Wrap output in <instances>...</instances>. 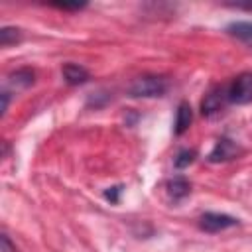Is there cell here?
<instances>
[{
    "instance_id": "6da1fadb",
    "label": "cell",
    "mask_w": 252,
    "mask_h": 252,
    "mask_svg": "<svg viewBox=\"0 0 252 252\" xmlns=\"http://www.w3.org/2000/svg\"><path fill=\"white\" fill-rule=\"evenodd\" d=\"M167 91V81L158 75H142L134 79L128 85V94L136 98H152V96H161Z\"/></svg>"
},
{
    "instance_id": "7a4b0ae2",
    "label": "cell",
    "mask_w": 252,
    "mask_h": 252,
    "mask_svg": "<svg viewBox=\"0 0 252 252\" xmlns=\"http://www.w3.org/2000/svg\"><path fill=\"white\" fill-rule=\"evenodd\" d=\"M226 94H228V100L236 104L252 102V73L238 75L226 89Z\"/></svg>"
},
{
    "instance_id": "3957f363",
    "label": "cell",
    "mask_w": 252,
    "mask_h": 252,
    "mask_svg": "<svg viewBox=\"0 0 252 252\" xmlns=\"http://www.w3.org/2000/svg\"><path fill=\"white\" fill-rule=\"evenodd\" d=\"M199 224L207 232H220V230H226V228L236 226L238 220L234 217H228V215H222V213H205L201 217V222Z\"/></svg>"
},
{
    "instance_id": "277c9868",
    "label": "cell",
    "mask_w": 252,
    "mask_h": 252,
    "mask_svg": "<svg viewBox=\"0 0 252 252\" xmlns=\"http://www.w3.org/2000/svg\"><path fill=\"white\" fill-rule=\"evenodd\" d=\"M238 156V146L228 140V138H222L217 142V146L213 148V152L209 154V161L217 163V161H226V159H232Z\"/></svg>"
},
{
    "instance_id": "5b68a950",
    "label": "cell",
    "mask_w": 252,
    "mask_h": 252,
    "mask_svg": "<svg viewBox=\"0 0 252 252\" xmlns=\"http://www.w3.org/2000/svg\"><path fill=\"white\" fill-rule=\"evenodd\" d=\"M224 98H228L226 91H220V89L211 91L209 94H205V98H203V102H201V112L207 114V116L213 114V112H219Z\"/></svg>"
},
{
    "instance_id": "8992f818",
    "label": "cell",
    "mask_w": 252,
    "mask_h": 252,
    "mask_svg": "<svg viewBox=\"0 0 252 252\" xmlns=\"http://www.w3.org/2000/svg\"><path fill=\"white\" fill-rule=\"evenodd\" d=\"M61 73H63V79L69 85H83V83L89 81V71L85 67L77 65V63H65Z\"/></svg>"
},
{
    "instance_id": "52a82bcc",
    "label": "cell",
    "mask_w": 252,
    "mask_h": 252,
    "mask_svg": "<svg viewBox=\"0 0 252 252\" xmlns=\"http://www.w3.org/2000/svg\"><path fill=\"white\" fill-rule=\"evenodd\" d=\"M193 120V112H191V106L187 102H181L177 106V116H175V134H183L189 124Z\"/></svg>"
},
{
    "instance_id": "ba28073f",
    "label": "cell",
    "mask_w": 252,
    "mask_h": 252,
    "mask_svg": "<svg viewBox=\"0 0 252 252\" xmlns=\"http://www.w3.org/2000/svg\"><path fill=\"white\" fill-rule=\"evenodd\" d=\"M189 181L185 177H173L169 183H167V193L173 201H179L183 199L185 195H189Z\"/></svg>"
},
{
    "instance_id": "9c48e42d",
    "label": "cell",
    "mask_w": 252,
    "mask_h": 252,
    "mask_svg": "<svg viewBox=\"0 0 252 252\" xmlns=\"http://www.w3.org/2000/svg\"><path fill=\"white\" fill-rule=\"evenodd\" d=\"M10 83L16 85V89H26L33 83V71L30 69H18L12 77H10Z\"/></svg>"
},
{
    "instance_id": "30bf717a",
    "label": "cell",
    "mask_w": 252,
    "mask_h": 252,
    "mask_svg": "<svg viewBox=\"0 0 252 252\" xmlns=\"http://www.w3.org/2000/svg\"><path fill=\"white\" fill-rule=\"evenodd\" d=\"M226 30L230 35H236L240 39H252V22H234Z\"/></svg>"
},
{
    "instance_id": "8fae6325",
    "label": "cell",
    "mask_w": 252,
    "mask_h": 252,
    "mask_svg": "<svg viewBox=\"0 0 252 252\" xmlns=\"http://www.w3.org/2000/svg\"><path fill=\"white\" fill-rule=\"evenodd\" d=\"M22 39V32L18 28H2L0 30V45L8 47L12 43H18Z\"/></svg>"
},
{
    "instance_id": "7c38bea8",
    "label": "cell",
    "mask_w": 252,
    "mask_h": 252,
    "mask_svg": "<svg viewBox=\"0 0 252 252\" xmlns=\"http://www.w3.org/2000/svg\"><path fill=\"white\" fill-rule=\"evenodd\" d=\"M195 156H197V152H195V150H181V152L177 154V158H175V167H177V169L187 167L189 163H193Z\"/></svg>"
},
{
    "instance_id": "4fadbf2b",
    "label": "cell",
    "mask_w": 252,
    "mask_h": 252,
    "mask_svg": "<svg viewBox=\"0 0 252 252\" xmlns=\"http://www.w3.org/2000/svg\"><path fill=\"white\" fill-rule=\"evenodd\" d=\"M118 193H120V187H110V191H106L104 197L110 199L112 203H116V201H118Z\"/></svg>"
},
{
    "instance_id": "5bb4252c",
    "label": "cell",
    "mask_w": 252,
    "mask_h": 252,
    "mask_svg": "<svg viewBox=\"0 0 252 252\" xmlns=\"http://www.w3.org/2000/svg\"><path fill=\"white\" fill-rule=\"evenodd\" d=\"M57 8H63V10H79V8H83L85 4H55Z\"/></svg>"
},
{
    "instance_id": "9a60e30c",
    "label": "cell",
    "mask_w": 252,
    "mask_h": 252,
    "mask_svg": "<svg viewBox=\"0 0 252 252\" xmlns=\"http://www.w3.org/2000/svg\"><path fill=\"white\" fill-rule=\"evenodd\" d=\"M2 252H14V250H12V244H10V240H8L6 234L2 236Z\"/></svg>"
}]
</instances>
